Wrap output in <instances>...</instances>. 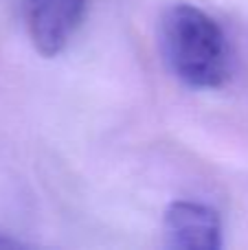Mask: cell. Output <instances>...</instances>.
Masks as SVG:
<instances>
[{"instance_id":"obj_1","label":"cell","mask_w":248,"mask_h":250,"mask_svg":"<svg viewBox=\"0 0 248 250\" xmlns=\"http://www.w3.org/2000/svg\"><path fill=\"white\" fill-rule=\"evenodd\" d=\"M161 53L176 79L196 90H215L231 77V51L222 26L189 2L165 9L158 31Z\"/></svg>"},{"instance_id":"obj_2","label":"cell","mask_w":248,"mask_h":250,"mask_svg":"<svg viewBox=\"0 0 248 250\" xmlns=\"http://www.w3.org/2000/svg\"><path fill=\"white\" fill-rule=\"evenodd\" d=\"M86 0H24V24L35 51L55 57L68 46L86 16Z\"/></svg>"},{"instance_id":"obj_3","label":"cell","mask_w":248,"mask_h":250,"mask_svg":"<svg viewBox=\"0 0 248 250\" xmlns=\"http://www.w3.org/2000/svg\"><path fill=\"white\" fill-rule=\"evenodd\" d=\"M163 235L169 248L218 250L222 248V220L209 204L176 200L165 208Z\"/></svg>"}]
</instances>
